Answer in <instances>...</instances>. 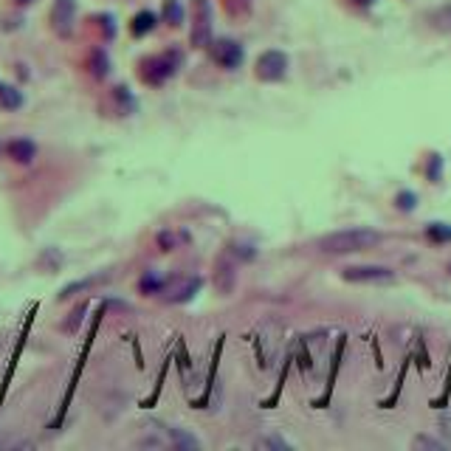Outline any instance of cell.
I'll return each mask as SVG.
<instances>
[{
  "instance_id": "1",
  "label": "cell",
  "mask_w": 451,
  "mask_h": 451,
  "mask_svg": "<svg viewBox=\"0 0 451 451\" xmlns=\"http://www.w3.org/2000/svg\"><path fill=\"white\" fill-rule=\"evenodd\" d=\"M378 243H381V234L373 228H341V231L322 237L319 248L324 254H356V251L376 248Z\"/></svg>"
},
{
  "instance_id": "2",
  "label": "cell",
  "mask_w": 451,
  "mask_h": 451,
  "mask_svg": "<svg viewBox=\"0 0 451 451\" xmlns=\"http://www.w3.org/2000/svg\"><path fill=\"white\" fill-rule=\"evenodd\" d=\"M178 65H181V54L178 51H166V54L152 57V60H147L142 65V79L147 85H164L169 76L178 71Z\"/></svg>"
},
{
  "instance_id": "3",
  "label": "cell",
  "mask_w": 451,
  "mask_h": 451,
  "mask_svg": "<svg viewBox=\"0 0 451 451\" xmlns=\"http://www.w3.org/2000/svg\"><path fill=\"white\" fill-rule=\"evenodd\" d=\"M189 40L195 48L212 46V6H209V0H195V23H192Z\"/></svg>"
},
{
  "instance_id": "4",
  "label": "cell",
  "mask_w": 451,
  "mask_h": 451,
  "mask_svg": "<svg viewBox=\"0 0 451 451\" xmlns=\"http://www.w3.org/2000/svg\"><path fill=\"white\" fill-rule=\"evenodd\" d=\"M347 282H361V285H389L395 282V274L383 265H350L341 271Z\"/></svg>"
},
{
  "instance_id": "5",
  "label": "cell",
  "mask_w": 451,
  "mask_h": 451,
  "mask_svg": "<svg viewBox=\"0 0 451 451\" xmlns=\"http://www.w3.org/2000/svg\"><path fill=\"white\" fill-rule=\"evenodd\" d=\"M74 23H76V0H54L51 6V28L68 40L74 34Z\"/></svg>"
},
{
  "instance_id": "6",
  "label": "cell",
  "mask_w": 451,
  "mask_h": 451,
  "mask_svg": "<svg viewBox=\"0 0 451 451\" xmlns=\"http://www.w3.org/2000/svg\"><path fill=\"white\" fill-rule=\"evenodd\" d=\"M288 71V57L282 51H265L257 60V79L262 82H280Z\"/></svg>"
},
{
  "instance_id": "7",
  "label": "cell",
  "mask_w": 451,
  "mask_h": 451,
  "mask_svg": "<svg viewBox=\"0 0 451 451\" xmlns=\"http://www.w3.org/2000/svg\"><path fill=\"white\" fill-rule=\"evenodd\" d=\"M209 48H212V57H215V63H218L221 68H226V71L240 68V63H243V48H240V43H234V40H218V43H212Z\"/></svg>"
},
{
  "instance_id": "8",
  "label": "cell",
  "mask_w": 451,
  "mask_h": 451,
  "mask_svg": "<svg viewBox=\"0 0 451 451\" xmlns=\"http://www.w3.org/2000/svg\"><path fill=\"white\" fill-rule=\"evenodd\" d=\"M6 155L14 164H31L37 158V144L31 139H14V142L6 144Z\"/></svg>"
},
{
  "instance_id": "9",
  "label": "cell",
  "mask_w": 451,
  "mask_h": 451,
  "mask_svg": "<svg viewBox=\"0 0 451 451\" xmlns=\"http://www.w3.org/2000/svg\"><path fill=\"white\" fill-rule=\"evenodd\" d=\"M155 23H158V17L152 14V11H139L136 17H133V23H130V31H133V37H144V34H150L152 28H155Z\"/></svg>"
},
{
  "instance_id": "10",
  "label": "cell",
  "mask_w": 451,
  "mask_h": 451,
  "mask_svg": "<svg viewBox=\"0 0 451 451\" xmlns=\"http://www.w3.org/2000/svg\"><path fill=\"white\" fill-rule=\"evenodd\" d=\"M23 105V93L17 90V87H11V85H3L0 82V107H6V110H17Z\"/></svg>"
},
{
  "instance_id": "11",
  "label": "cell",
  "mask_w": 451,
  "mask_h": 451,
  "mask_svg": "<svg viewBox=\"0 0 451 451\" xmlns=\"http://www.w3.org/2000/svg\"><path fill=\"white\" fill-rule=\"evenodd\" d=\"M164 288H166V282H164V280H161V277H158L155 271H147V274H144V277L139 280V291H142L144 297H152V294H161Z\"/></svg>"
},
{
  "instance_id": "12",
  "label": "cell",
  "mask_w": 451,
  "mask_h": 451,
  "mask_svg": "<svg viewBox=\"0 0 451 451\" xmlns=\"http://www.w3.org/2000/svg\"><path fill=\"white\" fill-rule=\"evenodd\" d=\"M161 14H164V23H169V26H181L184 23V9H181L178 0H164Z\"/></svg>"
},
{
  "instance_id": "13",
  "label": "cell",
  "mask_w": 451,
  "mask_h": 451,
  "mask_svg": "<svg viewBox=\"0 0 451 451\" xmlns=\"http://www.w3.org/2000/svg\"><path fill=\"white\" fill-rule=\"evenodd\" d=\"M90 71L96 79H105L107 71H110V60H107V54L102 51V48H96L93 54H90Z\"/></svg>"
},
{
  "instance_id": "14",
  "label": "cell",
  "mask_w": 451,
  "mask_h": 451,
  "mask_svg": "<svg viewBox=\"0 0 451 451\" xmlns=\"http://www.w3.org/2000/svg\"><path fill=\"white\" fill-rule=\"evenodd\" d=\"M215 282H218V288L223 291V294H228L231 291V285H234V268H231V262H221L218 265V274H215Z\"/></svg>"
},
{
  "instance_id": "15",
  "label": "cell",
  "mask_w": 451,
  "mask_h": 451,
  "mask_svg": "<svg viewBox=\"0 0 451 451\" xmlns=\"http://www.w3.org/2000/svg\"><path fill=\"white\" fill-rule=\"evenodd\" d=\"M429 23H432L435 28H440V31H451V6H443V9L432 11V14H429Z\"/></svg>"
},
{
  "instance_id": "16",
  "label": "cell",
  "mask_w": 451,
  "mask_h": 451,
  "mask_svg": "<svg viewBox=\"0 0 451 451\" xmlns=\"http://www.w3.org/2000/svg\"><path fill=\"white\" fill-rule=\"evenodd\" d=\"M105 277H90V280H79V282H71V285H65L63 288V294H60V299H68V297H74L76 291H85V288H90V285H96V282H102Z\"/></svg>"
},
{
  "instance_id": "17",
  "label": "cell",
  "mask_w": 451,
  "mask_h": 451,
  "mask_svg": "<svg viewBox=\"0 0 451 451\" xmlns=\"http://www.w3.org/2000/svg\"><path fill=\"white\" fill-rule=\"evenodd\" d=\"M169 437H172V443L181 446V449H198V446H201L192 435H186V432H181V429H169Z\"/></svg>"
},
{
  "instance_id": "18",
  "label": "cell",
  "mask_w": 451,
  "mask_h": 451,
  "mask_svg": "<svg viewBox=\"0 0 451 451\" xmlns=\"http://www.w3.org/2000/svg\"><path fill=\"white\" fill-rule=\"evenodd\" d=\"M435 243H446V240H451V226L446 223H432L429 226V231H426Z\"/></svg>"
},
{
  "instance_id": "19",
  "label": "cell",
  "mask_w": 451,
  "mask_h": 451,
  "mask_svg": "<svg viewBox=\"0 0 451 451\" xmlns=\"http://www.w3.org/2000/svg\"><path fill=\"white\" fill-rule=\"evenodd\" d=\"M415 449H432V451H443V443L440 440H435V437H426V435H420V437H415V443H412Z\"/></svg>"
},
{
  "instance_id": "20",
  "label": "cell",
  "mask_w": 451,
  "mask_h": 451,
  "mask_svg": "<svg viewBox=\"0 0 451 451\" xmlns=\"http://www.w3.org/2000/svg\"><path fill=\"white\" fill-rule=\"evenodd\" d=\"M395 203H398L403 212H412V209H415V203H418V198H415L412 192H400V195L395 198Z\"/></svg>"
},
{
  "instance_id": "21",
  "label": "cell",
  "mask_w": 451,
  "mask_h": 451,
  "mask_svg": "<svg viewBox=\"0 0 451 451\" xmlns=\"http://www.w3.org/2000/svg\"><path fill=\"white\" fill-rule=\"evenodd\" d=\"M158 245H161L164 251H172V248H175V234L161 231V234H158Z\"/></svg>"
},
{
  "instance_id": "22",
  "label": "cell",
  "mask_w": 451,
  "mask_h": 451,
  "mask_svg": "<svg viewBox=\"0 0 451 451\" xmlns=\"http://www.w3.org/2000/svg\"><path fill=\"white\" fill-rule=\"evenodd\" d=\"M435 161H432V166H429V178H435L437 181V169H440V155H432Z\"/></svg>"
},
{
  "instance_id": "23",
  "label": "cell",
  "mask_w": 451,
  "mask_h": 451,
  "mask_svg": "<svg viewBox=\"0 0 451 451\" xmlns=\"http://www.w3.org/2000/svg\"><path fill=\"white\" fill-rule=\"evenodd\" d=\"M440 429H443V432H446V435L451 437V415H446V418L440 420Z\"/></svg>"
},
{
  "instance_id": "24",
  "label": "cell",
  "mask_w": 451,
  "mask_h": 451,
  "mask_svg": "<svg viewBox=\"0 0 451 451\" xmlns=\"http://www.w3.org/2000/svg\"><path fill=\"white\" fill-rule=\"evenodd\" d=\"M14 3H17V6H28L31 0H14Z\"/></svg>"
},
{
  "instance_id": "25",
  "label": "cell",
  "mask_w": 451,
  "mask_h": 451,
  "mask_svg": "<svg viewBox=\"0 0 451 451\" xmlns=\"http://www.w3.org/2000/svg\"><path fill=\"white\" fill-rule=\"evenodd\" d=\"M3 150H6V147H3V144H0V152H3Z\"/></svg>"
}]
</instances>
